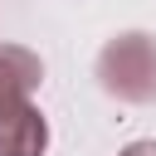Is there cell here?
Wrapping results in <instances>:
<instances>
[{"label": "cell", "mask_w": 156, "mask_h": 156, "mask_svg": "<svg viewBox=\"0 0 156 156\" xmlns=\"http://www.w3.org/2000/svg\"><path fill=\"white\" fill-rule=\"evenodd\" d=\"M98 88L117 102H156V34H112L98 49Z\"/></svg>", "instance_id": "obj_1"}, {"label": "cell", "mask_w": 156, "mask_h": 156, "mask_svg": "<svg viewBox=\"0 0 156 156\" xmlns=\"http://www.w3.org/2000/svg\"><path fill=\"white\" fill-rule=\"evenodd\" d=\"M39 83H44L39 54H29L20 44H0V102L5 98H29Z\"/></svg>", "instance_id": "obj_3"}, {"label": "cell", "mask_w": 156, "mask_h": 156, "mask_svg": "<svg viewBox=\"0 0 156 156\" xmlns=\"http://www.w3.org/2000/svg\"><path fill=\"white\" fill-rule=\"evenodd\" d=\"M122 156H156V141H132Z\"/></svg>", "instance_id": "obj_4"}, {"label": "cell", "mask_w": 156, "mask_h": 156, "mask_svg": "<svg viewBox=\"0 0 156 156\" xmlns=\"http://www.w3.org/2000/svg\"><path fill=\"white\" fill-rule=\"evenodd\" d=\"M49 146V122L29 98H5L0 102V156H44Z\"/></svg>", "instance_id": "obj_2"}]
</instances>
